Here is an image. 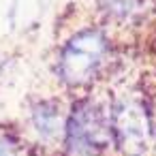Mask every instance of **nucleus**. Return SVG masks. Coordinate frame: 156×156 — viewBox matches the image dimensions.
Returning <instances> with one entry per match:
<instances>
[{"label": "nucleus", "instance_id": "1", "mask_svg": "<svg viewBox=\"0 0 156 156\" xmlns=\"http://www.w3.org/2000/svg\"><path fill=\"white\" fill-rule=\"evenodd\" d=\"M109 41L98 28H83L75 32L60 49L58 75L71 88L94 83L107 66Z\"/></svg>", "mask_w": 156, "mask_h": 156}, {"label": "nucleus", "instance_id": "2", "mask_svg": "<svg viewBox=\"0 0 156 156\" xmlns=\"http://www.w3.org/2000/svg\"><path fill=\"white\" fill-rule=\"evenodd\" d=\"M113 145L107 105L81 98L66 115L64 147L71 156H103Z\"/></svg>", "mask_w": 156, "mask_h": 156}, {"label": "nucleus", "instance_id": "3", "mask_svg": "<svg viewBox=\"0 0 156 156\" xmlns=\"http://www.w3.org/2000/svg\"><path fill=\"white\" fill-rule=\"evenodd\" d=\"M113 145L124 156H143L150 145V111L137 92L118 94L109 105Z\"/></svg>", "mask_w": 156, "mask_h": 156}, {"label": "nucleus", "instance_id": "4", "mask_svg": "<svg viewBox=\"0 0 156 156\" xmlns=\"http://www.w3.org/2000/svg\"><path fill=\"white\" fill-rule=\"evenodd\" d=\"M30 120L43 143H58L64 139L66 113L58 101H41L39 105H34Z\"/></svg>", "mask_w": 156, "mask_h": 156}, {"label": "nucleus", "instance_id": "5", "mask_svg": "<svg viewBox=\"0 0 156 156\" xmlns=\"http://www.w3.org/2000/svg\"><path fill=\"white\" fill-rule=\"evenodd\" d=\"M101 11L113 22H128L143 9V0H98Z\"/></svg>", "mask_w": 156, "mask_h": 156}, {"label": "nucleus", "instance_id": "6", "mask_svg": "<svg viewBox=\"0 0 156 156\" xmlns=\"http://www.w3.org/2000/svg\"><path fill=\"white\" fill-rule=\"evenodd\" d=\"M0 156H24L22 145L9 137V135H0Z\"/></svg>", "mask_w": 156, "mask_h": 156}, {"label": "nucleus", "instance_id": "7", "mask_svg": "<svg viewBox=\"0 0 156 156\" xmlns=\"http://www.w3.org/2000/svg\"><path fill=\"white\" fill-rule=\"evenodd\" d=\"M150 137L154 139V145H156V105L150 111Z\"/></svg>", "mask_w": 156, "mask_h": 156}]
</instances>
